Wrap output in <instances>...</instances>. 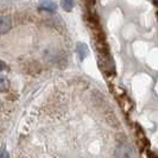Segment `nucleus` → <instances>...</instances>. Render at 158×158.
Instances as JSON below:
<instances>
[{"mask_svg": "<svg viewBox=\"0 0 158 158\" xmlns=\"http://www.w3.org/2000/svg\"><path fill=\"white\" fill-rule=\"evenodd\" d=\"M7 156L8 155L5 152V151H1V152H0V157H7Z\"/></svg>", "mask_w": 158, "mask_h": 158, "instance_id": "obj_7", "label": "nucleus"}, {"mask_svg": "<svg viewBox=\"0 0 158 158\" xmlns=\"http://www.w3.org/2000/svg\"><path fill=\"white\" fill-rule=\"evenodd\" d=\"M12 27V19L10 16H0V33H6Z\"/></svg>", "mask_w": 158, "mask_h": 158, "instance_id": "obj_1", "label": "nucleus"}, {"mask_svg": "<svg viewBox=\"0 0 158 158\" xmlns=\"http://www.w3.org/2000/svg\"><path fill=\"white\" fill-rule=\"evenodd\" d=\"M152 1H153V4H156V2H157V0H152Z\"/></svg>", "mask_w": 158, "mask_h": 158, "instance_id": "obj_8", "label": "nucleus"}, {"mask_svg": "<svg viewBox=\"0 0 158 158\" xmlns=\"http://www.w3.org/2000/svg\"><path fill=\"white\" fill-rule=\"evenodd\" d=\"M76 51H77V55H79V60L83 61L88 54V48L85 43H79L77 47H76Z\"/></svg>", "mask_w": 158, "mask_h": 158, "instance_id": "obj_3", "label": "nucleus"}, {"mask_svg": "<svg viewBox=\"0 0 158 158\" xmlns=\"http://www.w3.org/2000/svg\"><path fill=\"white\" fill-rule=\"evenodd\" d=\"M61 5L63 7L64 11H71L74 8V0H62L61 1Z\"/></svg>", "mask_w": 158, "mask_h": 158, "instance_id": "obj_4", "label": "nucleus"}, {"mask_svg": "<svg viewBox=\"0 0 158 158\" xmlns=\"http://www.w3.org/2000/svg\"><path fill=\"white\" fill-rule=\"evenodd\" d=\"M6 69V65H5V63L2 62V61H0V71L5 70Z\"/></svg>", "mask_w": 158, "mask_h": 158, "instance_id": "obj_6", "label": "nucleus"}, {"mask_svg": "<svg viewBox=\"0 0 158 158\" xmlns=\"http://www.w3.org/2000/svg\"><path fill=\"white\" fill-rule=\"evenodd\" d=\"M10 87V83H8V81L6 79H2V77H0V93H2V92H6Z\"/></svg>", "mask_w": 158, "mask_h": 158, "instance_id": "obj_5", "label": "nucleus"}, {"mask_svg": "<svg viewBox=\"0 0 158 158\" xmlns=\"http://www.w3.org/2000/svg\"><path fill=\"white\" fill-rule=\"evenodd\" d=\"M40 6L42 10L48 12H55L57 10V5L52 0H40Z\"/></svg>", "mask_w": 158, "mask_h": 158, "instance_id": "obj_2", "label": "nucleus"}]
</instances>
